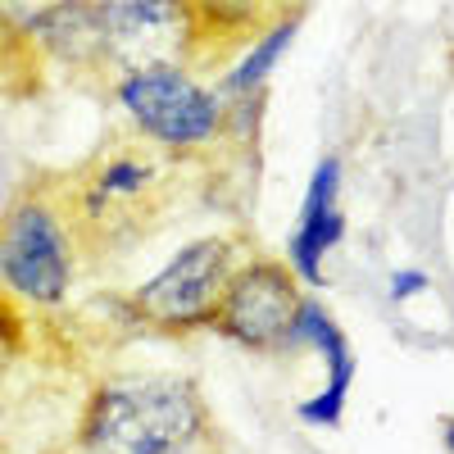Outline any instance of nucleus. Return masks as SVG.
<instances>
[{
    "label": "nucleus",
    "instance_id": "20e7f679",
    "mask_svg": "<svg viewBox=\"0 0 454 454\" xmlns=\"http://www.w3.org/2000/svg\"><path fill=\"white\" fill-rule=\"evenodd\" d=\"M232 273H237V241L232 237H200L192 246H182L150 282L137 286L132 309L141 323L160 327V332L209 327L214 309H218V295Z\"/></svg>",
    "mask_w": 454,
    "mask_h": 454
},
{
    "label": "nucleus",
    "instance_id": "f8f14e48",
    "mask_svg": "<svg viewBox=\"0 0 454 454\" xmlns=\"http://www.w3.org/2000/svg\"><path fill=\"white\" fill-rule=\"evenodd\" d=\"M427 286H432V278H427L423 269H404V273L391 278V300H409V295H419V291H427Z\"/></svg>",
    "mask_w": 454,
    "mask_h": 454
},
{
    "label": "nucleus",
    "instance_id": "f03ea898",
    "mask_svg": "<svg viewBox=\"0 0 454 454\" xmlns=\"http://www.w3.org/2000/svg\"><path fill=\"white\" fill-rule=\"evenodd\" d=\"M119 105L128 109L137 132L164 150L209 145L223 128V96H214L186 68L164 59L128 68L119 82Z\"/></svg>",
    "mask_w": 454,
    "mask_h": 454
},
{
    "label": "nucleus",
    "instance_id": "39448f33",
    "mask_svg": "<svg viewBox=\"0 0 454 454\" xmlns=\"http://www.w3.org/2000/svg\"><path fill=\"white\" fill-rule=\"evenodd\" d=\"M0 282L27 305H59L73 282V246L46 200H19L0 223Z\"/></svg>",
    "mask_w": 454,
    "mask_h": 454
},
{
    "label": "nucleus",
    "instance_id": "7ed1b4c3",
    "mask_svg": "<svg viewBox=\"0 0 454 454\" xmlns=\"http://www.w3.org/2000/svg\"><path fill=\"white\" fill-rule=\"evenodd\" d=\"M282 259H250L237 263V273L227 278L218 309H214V332L237 340L259 355H282L295 350V314L305 305V291Z\"/></svg>",
    "mask_w": 454,
    "mask_h": 454
},
{
    "label": "nucleus",
    "instance_id": "423d86ee",
    "mask_svg": "<svg viewBox=\"0 0 454 454\" xmlns=\"http://www.w3.org/2000/svg\"><path fill=\"white\" fill-rule=\"evenodd\" d=\"M160 168L141 155H109L82 177V227L91 237L141 232V205L155 196Z\"/></svg>",
    "mask_w": 454,
    "mask_h": 454
},
{
    "label": "nucleus",
    "instance_id": "9d476101",
    "mask_svg": "<svg viewBox=\"0 0 454 454\" xmlns=\"http://www.w3.org/2000/svg\"><path fill=\"white\" fill-rule=\"evenodd\" d=\"M295 19H278L269 32H259L254 42H250V51L241 55V64L223 78V91L218 96H254L263 82H269V73L278 68V59L286 55V46L295 42Z\"/></svg>",
    "mask_w": 454,
    "mask_h": 454
},
{
    "label": "nucleus",
    "instance_id": "9b49d317",
    "mask_svg": "<svg viewBox=\"0 0 454 454\" xmlns=\"http://www.w3.org/2000/svg\"><path fill=\"white\" fill-rule=\"evenodd\" d=\"M14 346H19V318L10 314L5 300H0V377H5V368L14 359Z\"/></svg>",
    "mask_w": 454,
    "mask_h": 454
},
{
    "label": "nucleus",
    "instance_id": "1a4fd4ad",
    "mask_svg": "<svg viewBox=\"0 0 454 454\" xmlns=\"http://www.w3.org/2000/svg\"><path fill=\"white\" fill-rule=\"evenodd\" d=\"M27 36L64 64H96L114 51L105 0H55L27 19Z\"/></svg>",
    "mask_w": 454,
    "mask_h": 454
},
{
    "label": "nucleus",
    "instance_id": "6e6552de",
    "mask_svg": "<svg viewBox=\"0 0 454 454\" xmlns=\"http://www.w3.org/2000/svg\"><path fill=\"white\" fill-rule=\"evenodd\" d=\"M295 350H318L323 355V368H327V382L318 395H309L300 404V423L309 427H336L340 413H346V400H350V387H355V350L346 332L336 327V318L318 305L314 295H305V305L295 314Z\"/></svg>",
    "mask_w": 454,
    "mask_h": 454
},
{
    "label": "nucleus",
    "instance_id": "f257e3e1",
    "mask_svg": "<svg viewBox=\"0 0 454 454\" xmlns=\"http://www.w3.org/2000/svg\"><path fill=\"white\" fill-rule=\"evenodd\" d=\"M209 432L205 395L182 377H109L82 409L78 454H192Z\"/></svg>",
    "mask_w": 454,
    "mask_h": 454
},
{
    "label": "nucleus",
    "instance_id": "ddd939ff",
    "mask_svg": "<svg viewBox=\"0 0 454 454\" xmlns=\"http://www.w3.org/2000/svg\"><path fill=\"white\" fill-rule=\"evenodd\" d=\"M445 450L454 454V423H445Z\"/></svg>",
    "mask_w": 454,
    "mask_h": 454
},
{
    "label": "nucleus",
    "instance_id": "0eeeda50",
    "mask_svg": "<svg viewBox=\"0 0 454 454\" xmlns=\"http://www.w3.org/2000/svg\"><path fill=\"white\" fill-rule=\"evenodd\" d=\"M340 237H346V214H340V160L327 155V160L314 164L305 200H300L295 232L286 241L291 273L305 286H318L323 273H327V254L340 246Z\"/></svg>",
    "mask_w": 454,
    "mask_h": 454
}]
</instances>
